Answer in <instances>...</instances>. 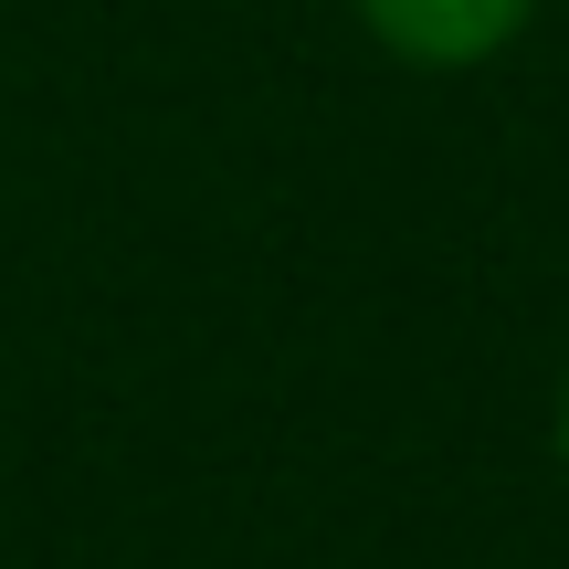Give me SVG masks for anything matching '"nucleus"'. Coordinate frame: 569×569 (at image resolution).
<instances>
[{"mask_svg": "<svg viewBox=\"0 0 569 569\" xmlns=\"http://www.w3.org/2000/svg\"><path fill=\"white\" fill-rule=\"evenodd\" d=\"M359 32L411 74H475L538 21V0H348Z\"/></svg>", "mask_w": 569, "mask_h": 569, "instance_id": "1", "label": "nucleus"}, {"mask_svg": "<svg viewBox=\"0 0 569 569\" xmlns=\"http://www.w3.org/2000/svg\"><path fill=\"white\" fill-rule=\"evenodd\" d=\"M559 465H569V369H559Z\"/></svg>", "mask_w": 569, "mask_h": 569, "instance_id": "2", "label": "nucleus"}]
</instances>
